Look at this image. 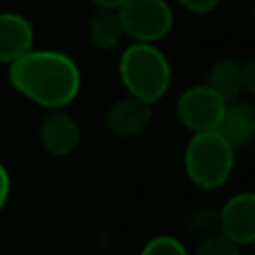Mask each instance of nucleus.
Segmentation results:
<instances>
[{"label": "nucleus", "mask_w": 255, "mask_h": 255, "mask_svg": "<svg viewBox=\"0 0 255 255\" xmlns=\"http://www.w3.org/2000/svg\"><path fill=\"white\" fill-rule=\"evenodd\" d=\"M177 4L191 14H209L217 8L219 0H177Z\"/></svg>", "instance_id": "obj_17"}, {"label": "nucleus", "mask_w": 255, "mask_h": 255, "mask_svg": "<svg viewBox=\"0 0 255 255\" xmlns=\"http://www.w3.org/2000/svg\"><path fill=\"white\" fill-rule=\"evenodd\" d=\"M8 195H10V175H8L6 167L0 163V211L4 209V205L8 201Z\"/></svg>", "instance_id": "obj_18"}, {"label": "nucleus", "mask_w": 255, "mask_h": 255, "mask_svg": "<svg viewBox=\"0 0 255 255\" xmlns=\"http://www.w3.org/2000/svg\"><path fill=\"white\" fill-rule=\"evenodd\" d=\"M38 139L44 151L50 155H68L80 143V126L66 108L48 110L38 128Z\"/></svg>", "instance_id": "obj_7"}, {"label": "nucleus", "mask_w": 255, "mask_h": 255, "mask_svg": "<svg viewBox=\"0 0 255 255\" xmlns=\"http://www.w3.org/2000/svg\"><path fill=\"white\" fill-rule=\"evenodd\" d=\"M215 131H219L235 149L251 141L255 133V108L249 102H227L223 114L217 122Z\"/></svg>", "instance_id": "obj_10"}, {"label": "nucleus", "mask_w": 255, "mask_h": 255, "mask_svg": "<svg viewBox=\"0 0 255 255\" xmlns=\"http://www.w3.org/2000/svg\"><path fill=\"white\" fill-rule=\"evenodd\" d=\"M124 28L118 10L96 8L88 20V40L100 50H112L124 40Z\"/></svg>", "instance_id": "obj_11"}, {"label": "nucleus", "mask_w": 255, "mask_h": 255, "mask_svg": "<svg viewBox=\"0 0 255 255\" xmlns=\"http://www.w3.org/2000/svg\"><path fill=\"white\" fill-rule=\"evenodd\" d=\"M225 102L205 84L191 86L183 90L175 104V114L179 124L191 133L209 131L217 128V122L223 114Z\"/></svg>", "instance_id": "obj_5"}, {"label": "nucleus", "mask_w": 255, "mask_h": 255, "mask_svg": "<svg viewBox=\"0 0 255 255\" xmlns=\"http://www.w3.org/2000/svg\"><path fill=\"white\" fill-rule=\"evenodd\" d=\"M118 74L126 92L147 104L159 102L171 86V64L151 42H131L120 56Z\"/></svg>", "instance_id": "obj_2"}, {"label": "nucleus", "mask_w": 255, "mask_h": 255, "mask_svg": "<svg viewBox=\"0 0 255 255\" xmlns=\"http://www.w3.org/2000/svg\"><path fill=\"white\" fill-rule=\"evenodd\" d=\"M189 227L197 233H203L205 235H211L215 229H217V211H209V209H199L195 213H191V219H189Z\"/></svg>", "instance_id": "obj_15"}, {"label": "nucleus", "mask_w": 255, "mask_h": 255, "mask_svg": "<svg viewBox=\"0 0 255 255\" xmlns=\"http://www.w3.org/2000/svg\"><path fill=\"white\" fill-rule=\"evenodd\" d=\"M239 76H241V88L245 94L255 92V62L249 58L239 64Z\"/></svg>", "instance_id": "obj_16"}, {"label": "nucleus", "mask_w": 255, "mask_h": 255, "mask_svg": "<svg viewBox=\"0 0 255 255\" xmlns=\"http://www.w3.org/2000/svg\"><path fill=\"white\" fill-rule=\"evenodd\" d=\"M34 46L32 22L10 10L0 12V64H10Z\"/></svg>", "instance_id": "obj_9"}, {"label": "nucleus", "mask_w": 255, "mask_h": 255, "mask_svg": "<svg viewBox=\"0 0 255 255\" xmlns=\"http://www.w3.org/2000/svg\"><path fill=\"white\" fill-rule=\"evenodd\" d=\"M217 231L237 247L255 241V195L251 191L229 197L217 211Z\"/></svg>", "instance_id": "obj_6"}, {"label": "nucleus", "mask_w": 255, "mask_h": 255, "mask_svg": "<svg viewBox=\"0 0 255 255\" xmlns=\"http://www.w3.org/2000/svg\"><path fill=\"white\" fill-rule=\"evenodd\" d=\"M10 86L44 110L70 106L82 88L78 64L58 50L30 48L8 64Z\"/></svg>", "instance_id": "obj_1"}, {"label": "nucleus", "mask_w": 255, "mask_h": 255, "mask_svg": "<svg viewBox=\"0 0 255 255\" xmlns=\"http://www.w3.org/2000/svg\"><path fill=\"white\" fill-rule=\"evenodd\" d=\"M151 116V104L128 94L110 106L106 114V128L118 137H135L147 129Z\"/></svg>", "instance_id": "obj_8"}, {"label": "nucleus", "mask_w": 255, "mask_h": 255, "mask_svg": "<svg viewBox=\"0 0 255 255\" xmlns=\"http://www.w3.org/2000/svg\"><path fill=\"white\" fill-rule=\"evenodd\" d=\"M139 255H189L185 245L173 235H155L151 237Z\"/></svg>", "instance_id": "obj_13"}, {"label": "nucleus", "mask_w": 255, "mask_h": 255, "mask_svg": "<svg viewBox=\"0 0 255 255\" xmlns=\"http://www.w3.org/2000/svg\"><path fill=\"white\" fill-rule=\"evenodd\" d=\"M118 16L124 36L131 42L155 44L173 28V10L165 0H126Z\"/></svg>", "instance_id": "obj_4"}, {"label": "nucleus", "mask_w": 255, "mask_h": 255, "mask_svg": "<svg viewBox=\"0 0 255 255\" xmlns=\"http://www.w3.org/2000/svg\"><path fill=\"white\" fill-rule=\"evenodd\" d=\"M235 165V147L215 129L197 131L185 145L183 167L187 179L199 189L221 187Z\"/></svg>", "instance_id": "obj_3"}, {"label": "nucleus", "mask_w": 255, "mask_h": 255, "mask_svg": "<svg viewBox=\"0 0 255 255\" xmlns=\"http://www.w3.org/2000/svg\"><path fill=\"white\" fill-rule=\"evenodd\" d=\"M193 255H239V247L229 239H225L223 235L211 233L197 243Z\"/></svg>", "instance_id": "obj_14"}, {"label": "nucleus", "mask_w": 255, "mask_h": 255, "mask_svg": "<svg viewBox=\"0 0 255 255\" xmlns=\"http://www.w3.org/2000/svg\"><path fill=\"white\" fill-rule=\"evenodd\" d=\"M96 8H110V10H118L126 0H90Z\"/></svg>", "instance_id": "obj_19"}, {"label": "nucleus", "mask_w": 255, "mask_h": 255, "mask_svg": "<svg viewBox=\"0 0 255 255\" xmlns=\"http://www.w3.org/2000/svg\"><path fill=\"white\" fill-rule=\"evenodd\" d=\"M205 86L211 88L225 104L237 100L239 94H243L241 76H239V64L235 60H231V58L215 60L205 72Z\"/></svg>", "instance_id": "obj_12"}]
</instances>
